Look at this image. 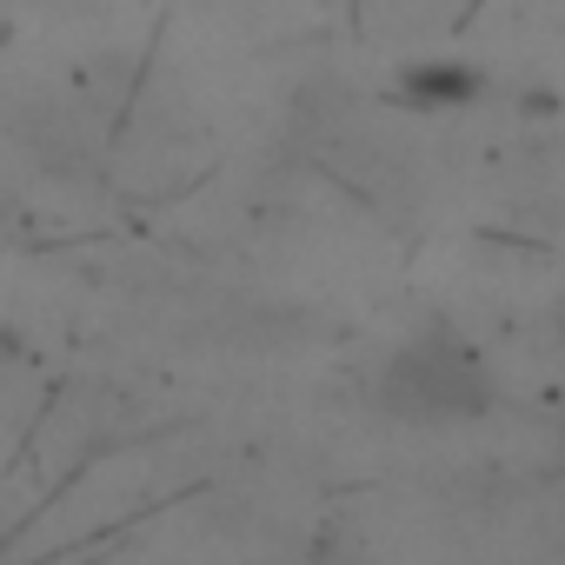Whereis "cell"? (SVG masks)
Masks as SVG:
<instances>
[{
  "mask_svg": "<svg viewBox=\"0 0 565 565\" xmlns=\"http://www.w3.org/2000/svg\"><path fill=\"white\" fill-rule=\"evenodd\" d=\"M386 406L399 419H419V426H439V419H466L486 406V380H479V360L446 340V333H426L413 347L393 353L386 366Z\"/></svg>",
  "mask_w": 565,
  "mask_h": 565,
  "instance_id": "obj_1",
  "label": "cell"
}]
</instances>
